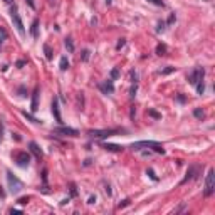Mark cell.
Returning <instances> with one entry per match:
<instances>
[{
  "mask_svg": "<svg viewBox=\"0 0 215 215\" xmlns=\"http://www.w3.org/2000/svg\"><path fill=\"white\" fill-rule=\"evenodd\" d=\"M131 148H133V150H141V148H151L153 151L160 153V155H163V153H165L163 146H161L160 143H156V141H136V143L131 144Z\"/></svg>",
  "mask_w": 215,
  "mask_h": 215,
  "instance_id": "cell-1",
  "label": "cell"
},
{
  "mask_svg": "<svg viewBox=\"0 0 215 215\" xmlns=\"http://www.w3.org/2000/svg\"><path fill=\"white\" fill-rule=\"evenodd\" d=\"M215 192V172L213 170H208L207 173V178H205V197H210L212 193Z\"/></svg>",
  "mask_w": 215,
  "mask_h": 215,
  "instance_id": "cell-2",
  "label": "cell"
},
{
  "mask_svg": "<svg viewBox=\"0 0 215 215\" xmlns=\"http://www.w3.org/2000/svg\"><path fill=\"white\" fill-rule=\"evenodd\" d=\"M7 181H9V187H10L12 193H19L20 190L24 188V183L17 178V176L12 175V172H7Z\"/></svg>",
  "mask_w": 215,
  "mask_h": 215,
  "instance_id": "cell-3",
  "label": "cell"
},
{
  "mask_svg": "<svg viewBox=\"0 0 215 215\" xmlns=\"http://www.w3.org/2000/svg\"><path fill=\"white\" fill-rule=\"evenodd\" d=\"M116 133H119V130H93L89 131V136H93V138H108V136Z\"/></svg>",
  "mask_w": 215,
  "mask_h": 215,
  "instance_id": "cell-4",
  "label": "cell"
},
{
  "mask_svg": "<svg viewBox=\"0 0 215 215\" xmlns=\"http://www.w3.org/2000/svg\"><path fill=\"white\" fill-rule=\"evenodd\" d=\"M12 22L15 24V27H17V30H19V34L20 35H24V24H22V20H20V17H19V12H17V7L14 5V9H12Z\"/></svg>",
  "mask_w": 215,
  "mask_h": 215,
  "instance_id": "cell-5",
  "label": "cell"
},
{
  "mask_svg": "<svg viewBox=\"0 0 215 215\" xmlns=\"http://www.w3.org/2000/svg\"><path fill=\"white\" fill-rule=\"evenodd\" d=\"M15 161L20 167H27L30 163V155L27 151H19V153H15Z\"/></svg>",
  "mask_w": 215,
  "mask_h": 215,
  "instance_id": "cell-6",
  "label": "cell"
},
{
  "mask_svg": "<svg viewBox=\"0 0 215 215\" xmlns=\"http://www.w3.org/2000/svg\"><path fill=\"white\" fill-rule=\"evenodd\" d=\"M204 69H195V71H193L192 74H190V77H188V82L190 84H193L195 86L197 82H200L202 79H204Z\"/></svg>",
  "mask_w": 215,
  "mask_h": 215,
  "instance_id": "cell-7",
  "label": "cell"
},
{
  "mask_svg": "<svg viewBox=\"0 0 215 215\" xmlns=\"http://www.w3.org/2000/svg\"><path fill=\"white\" fill-rule=\"evenodd\" d=\"M54 133L56 135H62V136H77L79 135V131L77 130H74V128H56L54 130Z\"/></svg>",
  "mask_w": 215,
  "mask_h": 215,
  "instance_id": "cell-8",
  "label": "cell"
},
{
  "mask_svg": "<svg viewBox=\"0 0 215 215\" xmlns=\"http://www.w3.org/2000/svg\"><path fill=\"white\" fill-rule=\"evenodd\" d=\"M198 170H200V168H198V167H192V168H190V170L187 172V176H185V178L181 180V183H187L188 180H193V178H197V173H198Z\"/></svg>",
  "mask_w": 215,
  "mask_h": 215,
  "instance_id": "cell-9",
  "label": "cell"
},
{
  "mask_svg": "<svg viewBox=\"0 0 215 215\" xmlns=\"http://www.w3.org/2000/svg\"><path fill=\"white\" fill-rule=\"evenodd\" d=\"M37 98H39V89H34V94H32V104H30V109L32 113H35L37 109H39V103H37Z\"/></svg>",
  "mask_w": 215,
  "mask_h": 215,
  "instance_id": "cell-10",
  "label": "cell"
},
{
  "mask_svg": "<svg viewBox=\"0 0 215 215\" xmlns=\"http://www.w3.org/2000/svg\"><path fill=\"white\" fill-rule=\"evenodd\" d=\"M101 89L104 91V93L108 94V93H113L114 91V86H113V79H108L104 84H101Z\"/></svg>",
  "mask_w": 215,
  "mask_h": 215,
  "instance_id": "cell-11",
  "label": "cell"
},
{
  "mask_svg": "<svg viewBox=\"0 0 215 215\" xmlns=\"http://www.w3.org/2000/svg\"><path fill=\"white\" fill-rule=\"evenodd\" d=\"M52 113H54V116H56L57 123H61V114H59V106H57V99H54V101H52Z\"/></svg>",
  "mask_w": 215,
  "mask_h": 215,
  "instance_id": "cell-12",
  "label": "cell"
},
{
  "mask_svg": "<svg viewBox=\"0 0 215 215\" xmlns=\"http://www.w3.org/2000/svg\"><path fill=\"white\" fill-rule=\"evenodd\" d=\"M29 146H30V151L34 153V155L37 156V158H40V156H42V151H40V148L37 146V143H34V141H32L30 144H29Z\"/></svg>",
  "mask_w": 215,
  "mask_h": 215,
  "instance_id": "cell-13",
  "label": "cell"
},
{
  "mask_svg": "<svg viewBox=\"0 0 215 215\" xmlns=\"http://www.w3.org/2000/svg\"><path fill=\"white\" fill-rule=\"evenodd\" d=\"M103 148L108 151H123V146H118V144H103Z\"/></svg>",
  "mask_w": 215,
  "mask_h": 215,
  "instance_id": "cell-14",
  "label": "cell"
},
{
  "mask_svg": "<svg viewBox=\"0 0 215 215\" xmlns=\"http://www.w3.org/2000/svg\"><path fill=\"white\" fill-rule=\"evenodd\" d=\"M37 29H39V20H34V22H32V29H30V34H32V37H34V39H37Z\"/></svg>",
  "mask_w": 215,
  "mask_h": 215,
  "instance_id": "cell-15",
  "label": "cell"
},
{
  "mask_svg": "<svg viewBox=\"0 0 215 215\" xmlns=\"http://www.w3.org/2000/svg\"><path fill=\"white\" fill-rule=\"evenodd\" d=\"M59 67H61V71H67V67H69V61H67V57H61Z\"/></svg>",
  "mask_w": 215,
  "mask_h": 215,
  "instance_id": "cell-16",
  "label": "cell"
},
{
  "mask_svg": "<svg viewBox=\"0 0 215 215\" xmlns=\"http://www.w3.org/2000/svg\"><path fill=\"white\" fill-rule=\"evenodd\" d=\"M165 52H167V45L160 44L158 47H156V54H158V56H165Z\"/></svg>",
  "mask_w": 215,
  "mask_h": 215,
  "instance_id": "cell-17",
  "label": "cell"
},
{
  "mask_svg": "<svg viewBox=\"0 0 215 215\" xmlns=\"http://www.w3.org/2000/svg\"><path fill=\"white\" fill-rule=\"evenodd\" d=\"M44 52H45V57H47V59H52V51H51V47H49L47 44L44 45Z\"/></svg>",
  "mask_w": 215,
  "mask_h": 215,
  "instance_id": "cell-18",
  "label": "cell"
},
{
  "mask_svg": "<svg viewBox=\"0 0 215 215\" xmlns=\"http://www.w3.org/2000/svg\"><path fill=\"white\" fill-rule=\"evenodd\" d=\"M195 86H197V93H198V94H204V91H205V86H204V82L200 81V82H197Z\"/></svg>",
  "mask_w": 215,
  "mask_h": 215,
  "instance_id": "cell-19",
  "label": "cell"
},
{
  "mask_svg": "<svg viewBox=\"0 0 215 215\" xmlns=\"http://www.w3.org/2000/svg\"><path fill=\"white\" fill-rule=\"evenodd\" d=\"M66 47L69 49V51H74V44H72V39H66Z\"/></svg>",
  "mask_w": 215,
  "mask_h": 215,
  "instance_id": "cell-20",
  "label": "cell"
},
{
  "mask_svg": "<svg viewBox=\"0 0 215 215\" xmlns=\"http://www.w3.org/2000/svg\"><path fill=\"white\" fill-rule=\"evenodd\" d=\"M193 114H195V118H204L205 116V113L202 109H195V111H193Z\"/></svg>",
  "mask_w": 215,
  "mask_h": 215,
  "instance_id": "cell-21",
  "label": "cell"
},
{
  "mask_svg": "<svg viewBox=\"0 0 215 215\" xmlns=\"http://www.w3.org/2000/svg\"><path fill=\"white\" fill-rule=\"evenodd\" d=\"M165 30V22L161 20V22H158V27H156V32H163Z\"/></svg>",
  "mask_w": 215,
  "mask_h": 215,
  "instance_id": "cell-22",
  "label": "cell"
},
{
  "mask_svg": "<svg viewBox=\"0 0 215 215\" xmlns=\"http://www.w3.org/2000/svg\"><path fill=\"white\" fill-rule=\"evenodd\" d=\"M7 37V32H5V29H0V42H3V39Z\"/></svg>",
  "mask_w": 215,
  "mask_h": 215,
  "instance_id": "cell-23",
  "label": "cell"
},
{
  "mask_svg": "<svg viewBox=\"0 0 215 215\" xmlns=\"http://www.w3.org/2000/svg\"><path fill=\"white\" fill-rule=\"evenodd\" d=\"M89 54H91L89 51H84V52H82V56H81V59H82V61H84V62H86V61H88V59H89Z\"/></svg>",
  "mask_w": 215,
  "mask_h": 215,
  "instance_id": "cell-24",
  "label": "cell"
},
{
  "mask_svg": "<svg viewBox=\"0 0 215 215\" xmlns=\"http://www.w3.org/2000/svg\"><path fill=\"white\" fill-rule=\"evenodd\" d=\"M148 2L155 3V5H158V7H163V5H165V3H163V0H148Z\"/></svg>",
  "mask_w": 215,
  "mask_h": 215,
  "instance_id": "cell-25",
  "label": "cell"
},
{
  "mask_svg": "<svg viewBox=\"0 0 215 215\" xmlns=\"http://www.w3.org/2000/svg\"><path fill=\"white\" fill-rule=\"evenodd\" d=\"M118 76H119V71L118 69H113V71H111V79H116Z\"/></svg>",
  "mask_w": 215,
  "mask_h": 215,
  "instance_id": "cell-26",
  "label": "cell"
},
{
  "mask_svg": "<svg viewBox=\"0 0 215 215\" xmlns=\"http://www.w3.org/2000/svg\"><path fill=\"white\" fill-rule=\"evenodd\" d=\"M125 44H126V40H125V39H119V42L116 44V49L119 51V49H121V47H123V45H125Z\"/></svg>",
  "mask_w": 215,
  "mask_h": 215,
  "instance_id": "cell-27",
  "label": "cell"
},
{
  "mask_svg": "<svg viewBox=\"0 0 215 215\" xmlns=\"http://www.w3.org/2000/svg\"><path fill=\"white\" fill-rule=\"evenodd\" d=\"M148 114H150V116H153V118H156V119H158V118H161L160 114L156 113V111H148Z\"/></svg>",
  "mask_w": 215,
  "mask_h": 215,
  "instance_id": "cell-28",
  "label": "cell"
},
{
  "mask_svg": "<svg viewBox=\"0 0 215 215\" xmlns=\"http://www.w3.org/2000/svg\"><path fill=\"white\" fill-rule=\"evenodd\" d=\"M130 76H131V81H133V82H136V79H138V74H136L135 71H131V74H130Z\"/></svg>",
  "mask_w": 215,
  "mask_h": 215,
  "instance_id": "cell-29",
  "label": "cell"
},
{
  "mask_svg": "<svg viewBox=\"0 0 215 215\" xmlns=\"http://www.w3.org/2000/svg\"><path fill=\"white\" fill-rule=\"evenodd\" d=\"M27 3H29L30 9H35V2H34V0H27Z\"/></svg>",
  "mask_w": 215,
  "mask_h": 215,
  "instance_id": "cell-30",
  "label": "cell"
},
{
  "mask_svg": "<svg viewBox=\"0 0 215 215\" xmlns=\"http://www.w3.org/2000/svg\"><path fill=\"white\" fill-rule=\"evenodd\" d=\"M146 173H148V175H150V176H151V178H153V180H158V178H156V175H155V173H153V170H148Z\"/></svg>",
  "mask_w": 215,
  "mask_h": 215,
  "instance_id": "cell-31",
  "label": "cell"
},
{
  "mask_svg": "<svg viewBox=\"0 0 215 215\" xmlns=\"http://www.w3.org/2000/svg\"><path fill=\"white\" fill-rule=\"evenodd\" d=\"M27 202H29V198H27V197H24V198H20V200H19V204H20V205H24V204H27Z\"/></svg>",
  "mask_w": 215,
  "mask_h": 215,
  "instance_id": "cell-32",
  "label": "cell"
},
{
  "mask_svg": "<svg viewBox=\"0 0 215 215\" xmlns=\"http://www.w3.org/2000/svg\"><path fill=\"white\" fill-rule=\"evenodd\" d=\"M2 136H3V125L0 123V141H2Z\"/></svg>",
  "mask_w": 215,
  "mask_h": 215,
  "instance_id": "cell-33",
  "label": "cell"
},
{
  "mask_svg": "<svg viewBox=\"0 0 215 215\" xmlns=\"http://www.w3.org/2000/svg\"><path fill=\"white\" fill-rule=\"evenodd\" d=\"M183 208H185V205H180L178 208H175V213H178V212H181V210H183Z\"/></svg>",
  "mask_w": 215,
  "mask_h": 215,
  "instance_id": "cell-34",
  "label": "cell"
},
{
  "mask_svg": "<svg viewBox=\"0 0 215 215\" xmlns=\"http://www.w3.org/2000/svg\"><path fill=\"white\" fill-rule=\"evenodd\" d=\"M128 204H130V200H125V202H123V204H119L118 207H119V208H121V207H126Z\"/></svg>",
  "mask_w": 215,
  "mask_h": 215,
  "instance_id": "cell-35",
  "label": "cell"
},
{
  "mask_svg": "<svg viewBox=\"0 0 215 215\" xmlns=\"http://www.w3.org/2000/svg\"><path fill=\"white\" fill-rule=\"evenodd\" d=\"M173 20H175V14H172V15H170V19H168V24H172Z\"/></svg>",
  "mask_w": 215,
  "mask_h": 215,
  "instance_id": "cell-36",
  "label": "cell"
},
{
  "mask_svg": "<svg viewBox=\"0 0 215 215\" xmlns=\"http://www.w3.org/2000/svg\"><path fill=\"white\" fill-rule=\"evenodd\" d=\"M94 202H96V197H91V198H89V202H88V204H94Z\"/></svg>",
  "mask_w": 215,
  "mask_h": 215,
  "instance_id": "cell-37",
  "label": "cell"
},
{
  "mask_svg": "<svg viewBox=\"0 0 215 215\" xmlns=\"http://www.w3.org/2000/svg\"><path fill=\"white\" fill-rule=\"evenodd\" d=\"M24 64H25V62H24V61H19V62H17V67H22Z\"/></svg>",
  "mask_w": 215,
  "mask_h": 215,
  "instance_id": "cell-38",
  "label": "cell"
},
{
  "mask_svg": "<svg viewBox=\"0 0 215 215\" xmlns=\"http://www.w3.org/2000/svg\"><path fill=\"white\" fill-rule=\"evenodd\" d=\"M111 2H113V0H106V3H108V5H109V3H111Z\"/></svg>",
  "mask_w": 215,
  "mask_h": 215,
  "instance_id": "cell-39",
  "label": "cell"
},
{
  "mask_svg": "<svg viewBox=\"0 0 215 215\" xmlns=\"http://www.w3.org/2000/svg\"><path fill=\"white\" fill-rule=\"evenodd\" d=\"M5 2H7V3H10V2H12V0H5Z\"/></svg>",
  "mask_w": 215,
  "mask_h": 215,
  "instance_id": "cell-40",
  "label": "cell"
},
{
  "mask_svg": "<svg viewBox=\"0 0 215 215\" xmlns=\"http://www.w3.org/2000/svg\"><path fill=\"white\" fill-rule=\"evenodd\" d=\"M0 45H2V42H0Z\"/></svg>",
  "mask_w": 215,
  "mask_h": 215,
  "instance_id": "cell-41",
  "label": "cell"
}]
</instances>
